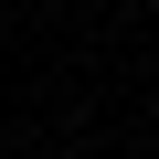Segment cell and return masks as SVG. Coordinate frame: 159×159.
Returning <instances> with one entry per match:
<instances>
[{
	"label": "cell",
	"instance_id": "1",
	"mask_svg": "<svg viewBox=\"0 0 159 159\" xmlns=\"http://www.w3.org/2000/svg\"><path fill=\"white\" fill-rule=\"evenodd\" d=\"M148 117H159V106H148Z\"/></svg>",
	"mask_w": 159,
	"mask_h": 159
}]
</instances>
